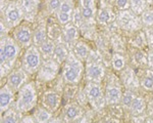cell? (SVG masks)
Instances as JSON below:
<instances>
[{
	"label": "cell",
	"instance_id": "7402d4cb",
	"mask_svg": "<svg viewBox=\"0 0 153 123\" xmlns=\"http://www.w3.org/2000/svg\"><path fill=\"white\" fill-rule=\"evenodd\" d=\"M71 51L75 53V56L76 58H79L81 61L84 62V63L88 61L89 56H90L91 52H92L89 44L86 42V41H83V40H79L78 42L73 46Z\"/></svg>",
	"mask_w": 153,
	"mask_h": 123
},
{
	"label": "cell",
	"instance_id": "f5cc1de1",
	"mask_svg": "<svg viewBox=\"0 0 153 123\" xmlns=\"http://www.w3.org/2000/svg\"><path fill=\"white\" fill-rule=\"evenodd\" d=\"M104 2H107V3H109L110 1H114V0H103Z\"/></svg>",
	"mask_w": 153,
	"mask_h": 123
},
{
	"label": "cell",
	"instance_id": "74e56055",
	"mask_svg": "<svg viewBox=\"0 0 153 123\" xmlns=\"http://www.w3.org/2000/svg\"><path fill=\"white\" fill-rule=\"evenodd\" d=\"M75 8H76V6H75L74 0H62L59 11L66 12V14H71L74 12V10H75Z\"/></svg>",
	"mask_w": 153,
	"mask_h": 123
},
{
	"label": "cell",
	"instance_id": "30bf717a",
	"mask_svg": "<svg viewBox=\"0 0 153 123\" xmlns=\"http://www.w3.org/2000/svg\"><path fill=\"white\" fill-rule=\"evenodd\" d=\"M12 37L22 48L33 45V28L29 23H22L12 31Z\"/></svg>",
	"mask_w": 153,
	"mask_h": 123
},
{
	"label": "cell",
	"instance_id": "83f0119b",
	"mask_svg": "<svg viewBox=\"0 0 153 123\" xmlns=\"http://www.w3.org/2000/svg\"><path fill=\"white\" fill-rule=\"evenodd\" d=\"M23 116L24 114L19 113L16 107L12 106L10 109L1 114V123H19Z\"/></svg>",
	"mask_w": 153,
	"mask_h": 123
},
{
	"label": "cell",
	"instance_id": "7a4b0ae2",
	"mask_svg": "<svg viewBox=\"0 0 153 123\" xmlns=\"http://www.w3.org/2000/svg\"><path fill=\"white\" fill-rule=\"evenodd\" d=\"M85 69L84 62L76 58L71 50L70 56L62 65L61 80L65 84H79L85 74Z\"/></svg>",
	"mask_w": 153,
	"mask_h": 123
},
{
	"label": "cell",
	"instance_id": "ab89813d",
	"mask_svg": "<svg viewBox=\"0 0 153 123\" xmlns=\"http://www.w3.org/2000/svg\"><path fill=\"white\" fill-rule=\"evenodd\" d=\"M10 30L11 29L9 28L8 25L5 23V21L2 18H0V33H1V37L8 35Z\"/></svg>",
	"mask_w": 153,
	"mask_h": 123
},
{
	"label": "cell",
	"instance_id": "816d5d0a",
	"mask_svg": "<svg viewBox=\"0 0 153 123\" xmlns=\"http://www.w3.org/2000/svg\"><path fill=\"white\" fill-rule=\"evenodd\" d=\"M147 1V4H148V7L150 5H153V0H146Z\"/></svg>",
	"mask_w": 153,
	"mask_h": 123
},
{
	"label": "cell",
	"instance_id": "2e32d148",
	"mask_svg": "<svg viewBox=\"0 0 153 123\" xmlns=\"http://www.w3.org/2000/svg\"><path fill=\"white\" fill-rule=\"evenodd\" d=\"M122 78L120 81L124 83V85L126 86V88L128 89H132V90H137L140 87V81H139V76L136 74L135 70L130 66H127L124 70L122 71Z\"/></svg>",
	"mask_w": 153,
	"mask_h": 123
},
{
	"label": "cell",
	"instance_id": "484cf974",
	"mask_svg": "<svg viewBox=\"0 0 153 123\" xmlns=\"http://www.w3.org/2000/svg\"><path fill=\"white\" fill-rule=\"evenodd\" d=\"M47 34H48V38L55 41V42L62 41V26H60L57 21H53V22L48 21Z\"/></svg>",
	"mask_w": 153,
	"mask_h": 123
},
{
	"label": "cell",
	"instance_id": "d590c367",
	"mask_svg": "<svg viewBox=\"0 0 153 123\" xmlns=\"http://www.w3.org/2000/svg\"><path fill=\"white\" fill-rule=\"evenodd\" d=\"M62 0H46V8L47 11L51 14H55L56 12L59 11L60 5Z\"/></svg>",
	"mask_w": 153,
	"mask_h": 123
},
{
	"label": "cell",
	"instance_id": "681fc988",
	"mask_svg": "<svg viewBox=\"0 0 153 123\" xmlns=\"http://www.w3.org/2000/svg\"><path fill=\"white\" fill-rule=\"evenodd\" d=\"M75 123H91V122L89 121L88 117H86L85 115H84L82 118H80V119H79L78 121H76Z\"/></svg>",
	"mask_w": 153,
	"mask_h": 123
},
{
	"label": "cell",
	"instance_id": "f907efd6",
	"mask_svg": "<svg viewBox=\"0 0 153 123\" xmlns=\"http://www.w3.org/2000/svg\"><path fill=\"white\" fill-rule=\"evenodd\" d=\"M143 123H153V118L150 117V116H148L146 119L143 121Z\"/></svg>",
	"mask_w": 153,
	"mask_h": 123
},
{
	"label": "cell",
	"instance_id": "e575fe53",
	"mask_svg": "<svg viewBox=\"0 0 153 123\" xmlns=\"http://www.w3.org/2000/svg\"><path fill=\"white\" fill-rule=\"evenodd\" d=\"M139 81H140V87L143 90L147 92H153V81L150 79L148 76H146L143 72V75L139 76Z\"/></svg>",
	"mask_w": 153,
	"mask_h": 123
},
{
	"label": "cell",
	"instance_id": "4316f807",
	"mask_svg": "<svg viewBox=\"0 0 153 123\" xmlns=\"http://www.w3.org/2000/svg\"><path fill=\"white\" fill-rule=\"evenodd\" d=\"M110 63H111V67L113 68V70L117 71V72H122L128 66V58L124 52L114 51L110 58Z\"/></svg>",
	"mask_w": 153,
	"mask_h": 123
},
{
	"label": "cell",
	"instance_id": "60d3db41",
	"mask_svg": "<svg viewBox=\"0 0 153 123\" xmlns=\"http://www.w3.org/2000/svg\"><path fill=\"white\" fill-rule=\"evenodd\" d=\"M145 33H146L148 48L153 49V28H144Z\"/></svg>",
	"mask_w": 153,
	"mask_h": 123
},
{
	"label": "cell",
	"instance_id": "7bdbcfd3",
	"mask_svg": "<svg viewBox=\"0 0 153 123\" xmlns=\"http://www.w3.org/2000/svg\"><path fill=\"white\" fill-rule=\"evenodd\" d=\"M19 123H37V121L33 117V115H24Z\"/></svg>",
	"mask_w": 153,
	"mask_h": 123
},
{
	"label": "cell",
	"instance_id": "d4e9b609",
	"mask_svg": "<svg viewBox=\"0 0 153 123\" xmlns=\"http://www.w3.org/2000/svg\"><path fill=\"white\" fill-rule=\"evenodd\" d=\"M130 112L135 117L141 116V115H143V113L147 112V102L143 95L138 94L136 97L132 106H131Z\"/></svg>",
	"mask_w": 153,
	"mask_h": 123
},
{
	"label": "cell",
	"instance_id": "4dcf8cb0",
	"mask_svg": "<svg viewBox=\"0 0 153 123\" xmlns=\"http://www.w3.org/2000/svg\"><path fill=\"white\" fill-rule=\"evenodd\" d=\"M137 92L135 90H132V89H128L126 88V90L123 93V98H122V100H120V106L123 107V109L125 111H130L131 109V106H132L133 102L134 100L137 97Z\"/></svg>",
	"mask_w": 153,
	"mask_h": 123
},
{
	"label": "cell",
	"instance_id": "52a82bcc",
	"mask_svg": "<svg viewBox=\"0 0 153 123\" xmlns=\"http://www.w3.org/2000/svg\"><path fill=\"white\" fill-rule=\"evenodd\" d=\"M123 87L120 84V80L117 76L111 74V78L109 77L107 84L104 88V97L107 106L120 105L123 98Z\"/></svg>",
	"mask_w": 153,
	"mask_h": 123
},
{
	"label": "cell",
	"instance_id": "1f68e13d",
	"mask_svg": "<svg viewBox=\"0 0 153 123\" xmlns=\"http://www.w3.org/2000/svg\"><path fill=\"white\" fill-rule=\"evenodd\" d=\"M130 9L138 16H141L143 12L148 9L147 1L146 0H130Z\"/></svg>",
	"mask_w": 153,
	"mask_h": 123
},
{
	"label": "cell",
	"instance_id": "9c48e42d",
	"mask_svg": "<svg viewBox=\"0 0 153 123\" xmlns=\"http://www.w3.org/2000/svg\"><path fill=\"white\" fill-rule=\"evenodd\" d=\"M85 75L87 81L101 83L106 76V68L103 65V62L97 60H88L86 62Z\"/></svg>",
	"mask_w": 153,
	"mask_h": 123
},
{
	"label": "cell",
	"instance_id": "ba28073f",
	"mask_svg": "<svg viewBox=\"0 0 153 123\" xmlns=\"http://www.w3.org/2000/svg\"><path fill=\"white\" fill-rule=\"evenodd\" d=\"M59 70H60V65L54 58H47L43 60L40 69L37 73V80L41 82H51L57 77Z\"/></svg>",
	"mask_w": 153,
	"mask_h": 123
},
{
	"label": "cell",
	"instance_id": "f1b7e54d",
	"mask_svg": "<svg viewBox=\"0 0 153 123\" xmlns=\"http://www.w3.org/2000/svg\"><path fill=\"white\" fill-rule=\"evenodd\" d=\"M33 117L35 118L37 123H47L53 117V113H51L41 105L37 106L33 110Z\"/></svg>",
	"mask_w": 153,
	"mask_h": 123
},
{
	"label": "cell",
	"instance_id": "d6986e66",
	"mask_svg": "<svg viewBox=\"0 0 153 123\" xmlns=\"http://www.w3.org/2000/svg\"><path fill=\"white\" fill-rule=\"evenodd\" d=\"M47 39V21L40 20V21H38L35 28L33 29V45L38 47L43 42H45Z\"/></svg>",
	"mask_w": 153,
	"mask_h": 123
},
{
	"label": "cell",
	"instance_id": "ffe728a7",
	"mask_svg": "<svg viewBox=\"0 0 153 123\" xmlns=\"http://www.w3.org/2000/svg\"><path fill=\"white\" fill-rule=\"evenodd\" d=\"M130 60L132 62V65L135 66V68H139L141 70L148 68V56L145 49L132 47V51L130 53Z\"/></svg>",
	"mask_w": 153,
	"mask_h": 123
},
{
	"label": "cell",
	"instance_id": "ee69618b",
	"mask_svg": "<svg viewBox=\"0 0 153 123\" xmlns=\"http://www.w3.org/2000/svg\"><path fill=\"white\" fill-rule=\"evenodd\" d=\"M148 56V68L153 69V49H149L147 51Z\"/></svg>",
	"mask_w": 153,
	"mask_h": 123
},
{
	"label": "cell",
	"instance_id": "d6a6232c",
	"mask_svg": "<svg viewBox=\"0 0 153 123\" xmlns=\"http://www.w3.org/2000/svg\"><path fill=\"white\" fill-rule=\"evenodd\" d=\"M71 23L75 25L76 27H78L79 29H81L83 27V25L85 24V20H84L82 12H81L80 6L76 7L74 12L71 14Z\"/></svg>",
	"mask_w": 153,
	"mask_h": 123
},
{
	"label": "cell",
	"instance_id": "9a60e30c",
	"mask_svg": "<svg viewBox=\"0 0 153 123\" xmlns=\"http://www.w3.org/2000/svg\"><path fill=\"white\" fill-rule=\"evenodd\" d=\"M16 98V92L9 87L7 83L1 86V89H0V112L1 114L6 112L14 105Z\"/></svg>",
	"mask_w": 153,
	"mask_h": 123
},
{
	"label": "cell",
	"instance_id": "8992f818",
	"mask_svg": "<svg viewBox=\"0 0 153 123\" xmlns=\"http://www.w3.org/2000/svg\"><path fill=\"white\" fill-rule=\"evenodd\" d=\"M117 24L122 30L131 32V33L139 31L143 28L140 16L136 14L130 8L118 11L117 14Z\"/></svg>",
	"mask_w": 153,
	"mask_h": 123
},
{
	"label": "cell",
	"instance_id": "8fae6325",
	"mask_svg": "<svg viewBox=\"0 0 153 123\" xmlns=\"http://www.w3.org/2000/svg\"><path fill=\"white\" fill-rule=\"evenodd\" d=\"M0 46H2V47L4 48L8 65L10 66L12 69H14V65H16V61H18V58L19 56L22 47L19 45L18 42L14 40L13 37H11L9 35L1 37Z\"/></svg>",
	"mask_w": 153,
	"mask_h": 123
},
{
	"label": "cell",
	"instance_id": "cb8c5ba5",
	"mask_svg": "<svg viewBox=\"0 0 153 123\" xmlns=\"http://www.w3.org/2000/svg\"><path fill=\"white\" fill-rule=\"evenodd\" d=\"M71 49L66 45V43H65L63 41H59L56 42V47L54 50L52 58H54L59 65H63L65 62L66 61V58L70 56Z\"/></svg>",
	"mask_w": 153,
	"mask_h": 123
},
{
	"label": "cell",
	"instance_id": "f35d334b",
	"mask_svg": "<svg viewBox=\"0 0 153 123\" xmlns=\"http://www.w3.org/2000/svg\"><path fill=\"white\" fill-rule=\"evenodd\" d=\"M114 5L117 10H126L130 8V0H114Z\"/></svg>",
	"mask_w": 153,
	"mask_h": 123
},
{
	"label": "cell",
	"instance_id": "bcb514c9",
	"mask_svg": "<svg viewBox=\"0 0 153 123\" xmlns=\"http://www.w3.org/2000/svg\"><path fill=\"white\" fill-rule=\"evenodd\" d=\"M103 123H120V119L114 116H109L108 118H106Z\"/></svg>",
	"mask_w": 153,
	"mask_h": 123
},
{
	"label": "cell",
	"instance_id": "f6af8a7d",
	"mask_svg": "<svg viewBox=\"0 0 153 123\" xmlns=\"http://www.w3.org/2000/svg\"><path fill=\"white\" fill-rule=\"evenodd\" d=\"M147 113L150 117L153 118V98H150V100L147 103Z\"/></svg>",
	"mask_w": 153,
	"mask_h": 123
},
{
	"label": "cell",
	"instance_id": "7c38bea8",
	"mask_svg": "<svg viewBox=\"0 0 153 123\" xmlns=\"http://www.w3.org/2000/svg\"><path fill=\"white\" fill-rule=\"evenodd\" d=\"M61 103H62V95L56 89H47L42 93L41 105L51 113H55L60 108Z\"/></svg>",
	"mask_w": 153,
	"mask_h": 123
},
{
	"label": "cell",
	"instance_id": "44dd1931",
	"mask_svg": "<svg viewBox=\"0 0 153 123\" xmlns=\"http://www.w3.org/2000/svg\"><path fill=\"white\" fill-rule=\"evenodd\" d=\"M24 9L25 20L27 22H34L37 19L38 7L40 0H19Z\"/></svg>",
	"mask_w": 153,
	"mask_h": 123
},
{
	"label": "cell",
	"instance_id": "5bb4252c",
	"mask_svg": "<svg viewBox=\"0 0 153 123\" xmlns=\"http://www.w3.org/2000/svg\"><path fill=\"white\" fill-rule=\"evenodd\" d=\"M83 107L76 102L68 103L61 111L60 118L62 119L63 123H75L80 118L84 116Z\"/></svg>",
	"mask_w": 153,
	"mask_h": 123
},
{
	"label": "cell",
	"instance_id": "f546056e",
	"mask_svg": "<svg viewBox=\"0 0 153 123\" xmlns=\"http://www.w3.org/2000/svg\"><path fill=\"white\" fill-rule=\"evenodd\" d=\"M55 47H56V42L49 38L45 41V42L42 43L40 46H38L43 60H47V58H52L54 50H55Z\"/></svg>",
	"mask_w": 153,
	"mask_h": 123
},
{
	"label": "cell",
	"instance_id": "5b68a950",
	"mask_svg": "<svg viewBox=\"0 0 153 123\" xmlns=\"http://www.w3.org/2000/svg\"><path fill=\"white\" fill-rule=\"evenodd\" d=\"M1 18L5 21V23L8 25L11 30L21 25L25 20V14L21 1L19 0L9 1L5 9L1 12Z\"/></svg>",
	"mask_w": 153,
	"mask_h": 123
},
{
	"label": "cell",
	"instance_id": "e0dca14e",
	"mask_svg": "<svg viewBox=\"0 0 153 123\" xmlns=\"http://www.w3.org/2000/svg\"><path fill=\"white\" fill-rule=\"evenodd\" d=\"M80 33V29L71 22V23L62 27V41L66 43V45L71 49L73 46L79 41Z\"/></svg>",
	"mask_w": 153,
	"mask_h": 123
},
{
	"label": "cell",
	"instance_id": "6da1fadb",
	"mask_svg": "<svg viewBox=\"0 0 153 123\" xmlns=\"http://www.w3.org/2000/svg\"><path fill=\"white\" fill-rule=\"evenodd\" d=\"M38 89L36 83L29 81L18 92L14 107L22 114L33 111L38 106Z\"/></svg>",
	"mask_w": 153,
	"mask_h": 123
},
{
	"label": "cell",
	"instance_id": "277c9868",
	"mask_svg": "<svg viewBox=\"0 0 153 123\" xmlns=\"http://www.w3.org/2000/svg\"><path fill=\"white\" fill-rule=\"evenodd\" d=\"M42 63L43 58L39 50V48L35 45H31L26 48L22 56V67L30 75H35L38 73Z\"/></svg>",
	"mask_w": 153,
	"mask_h": 123
},
{
	"label": "cell",
	"instance_id": "603a6c76",
	"mask_svg": "<svg viewBox=\"0 0 153 123\" xmlns=\"http://www.w3.org/2000/svg\"><path fill=\"white\" fill-rule=\"evenodd\" d=\"M129 43L133 48H139L144 49L145 47H148L146 33H145V29H141L139 31L133 32L132 36L129 39Z\"/></svg>",
	"mask_w": 153,
	"mask_h": 123
},
{
	"label": "cell",
	"instance_id": "8d00e7d4",
	"mask_svg": "<svg viewBox=\"0 0 153 123\" xmlns=\"http://www.w3.org/2000/svg\"><path fill=\"white\" fill-rule=\"evenodd\" d=\"M55 19L58 22V24L63 27L71 22V14L62 11H57L55 14Z\"/></svg>",
	"mask_w": 153,
	"mask_h": 123
},
{
	"label": "cell",
	"instance_id": "4fadbf2b",
	"mask_svg": "<svg viewBox=\"0 0 153 123\" xmlns=\"http://www.w3.org/2000/svg\"><path fill=\"white\" fill-rule=\"evenodd\" d=\"M29 76L31 75L27 73L23 67L14 68L6 77V83L14 92H18L21 87H23L27 82H29Z\"/></svg>",
	"mask_w": 153,
	"mask_h": 123
},
{
	"label": "cell",
	"instance_id": "7dc6e473",
	"mask_svg": "<svg viewBox=\"0 0 153 123\" xmlns=\"http://www.w3.org/2000/svg\"><path fill=\"white\" fill-rule=\"evenodd\" d=\"M143 72H144L145 75L148 76V77H149L150 79L153 81V69H151V68H146V69H144V70H143Z\"/></svg>",
	"mask_w": 153,
	"mask_h": 123
},
{
	"label": "cell",
	"instance_id": "b9f144b4",
	"mask_svg": "<svg viewBox=\"0 0 153 123\" xmlns=\"http://www.w3.org/2000/svg\"><path fill=\"white\" fill-rule=\"evenodd\" d=\"M79 6L81 8H85V7L96 8V0H79Z\"/></svg>",
	"mask_w": 153,
	"mask_h": 123
},
{
	"label": "cell",
	"instance_id": "c3c4849f",
	"mask_svg": "<svg viewBox=\"0 0 153 123\" xmlns=\"http://www.w3.org/2000/svg\"><path fill=\"white\" fill-rule=\"evenodd\" d=\"M47 123H63V121L60 117H52Z\"/></svg>",
	"mask_w": 153,
	"mask_h": 123
},
{
	"label": "cell",
	"instance_id": "3957f363",
	"mask_svg": "<svg viewBox=\"0 0 153 123\" xmlns=\"http://www.w3.org/2000/svg\"><path fill=\"white\" fill-rule=\"evenodd\" d=\"M83 90L88 98L89 104L93 108V110L100 111L105 106H107L104 97V89L102 88L101 83L87 81Z\"/></svg>",
	"mask_w": 153,
	"mask_h": 123
},
{
	"label": "cell",
	"instance_id": "836d02e7",
	"mask_svg": "<svg viewBox=\"0 0 153 123\" xmlns=\"http://www.w3.org/2000/svg\"><path fill=\"white\" fill-rule=\"evenodd\" d=\"M144 28H153V9H147L140 16Z\"/></svg>",
	"mask_w": 153,
	"mask_h": 123
},
{
	"label": "cell",
	"instance_id": "ac0fdd59",
	"mask_svg": "<svg viewBox=\"0 0 153 123\" xmlns=\"http://www.w3.org/2000/svg\"><path fill=\"white\" fill-rule=\"evenodd\" d=\"M117 21V14L112 10L109 5H103L97 9L96 12V22L101 26H109Z\"/></svg>",
	"mask_w": 153,
	"mask_h": 123
}]
</instances>
